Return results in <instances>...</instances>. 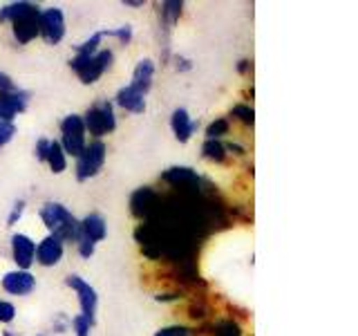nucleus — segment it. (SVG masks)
<instances>
[{"instance_id":"nucleus-1","label":"nucleus","mask_w":358,"mask_h":336,"mask_svg":"<svg viewBox=\"0 0 358 336\" xmlns=\"http://www.w3.org/2000/svg\"><path fill=\"white\" fill-rule=\"evenodd\" d=\"M0 22H9L11 34L20 45H27L41 36V9L27 0L5 5L0 9Z\"/></svg>"},{"instance_id":"nucleus-2","label":"nucleus","mask_w":358,"mask_h":336,"mask_svg":"<svg viewBox=\"0 0 358 336\" xmlns=\"http://www.w3.org/2000/svg\"><path fill=\"white\" fill-rule=\"evenodd\" d=\"M38 216L48 231L63 242H76L78 240V220L72 216V211L63 206L61 202H45L41 206Z\"/></svg>"},{"instance_id":"nucleus-3","label":"nucleus","mask_w":358,"mask_h":336,"mask_svg":"<svg viewBox=\"0 0 358 336\" xmlns=\"http://www.w3.org/2000/svg\"><path fill=\"white\" fill-rule=\"evenodd\" d=\"M112 61H115V52L99 50L94 56H90V59H83V56H72L70 67L76 72V76L81 78L83 85H92L110 70Z\"/></svg>"},{"instance_id":"nucleus-4","label":"nucleus","mask_w":358,"mask_h":336,"mask_svg":"<svg viewBox=\"0 0 358 336\" xmlns=\"http://www.w3.org/2000/svg\"><path fill=\"white\" fill-rule=\"evenodd\" d=\"M83 126H85V132H90L96 139L106 137V134H110V132H115V128H117L115 106H112L108 99L96 101L94 106L87 108L85 117H83Z\"/></svg>"},{"instance_id":"nucleus-5","label":"nucleus","mask_w":358,"mask_h":336,"mask_svg":"<svg viewBox=\"0 0 358 336\" xmlns=\"http://www.w3.org/2000/svg\"><path fill=\"white\" fill-rule=\"evenodd\" d=\"M106 157H108V146L101 141V139H94L90 141L83 153L76 157V179L78 182H87V179H92L101 173V168L106 166Z\"/></svg>"},{"instance_id":"nucleus-6","label":"nucleus","mask_w":358,"mask_h":336,"mask_svg":"<svg viewBox=\"0 0 358 336\" xmlns=\"http://www.w3.org/2000/svg\"><path fill=\"white\" fill-rule=\"evenodd\" d=\"M61 148L65 155L78 157L87 146V132L83 126V117L78 115H67L61 121Z\"/></svg>"},{"instance_id":"nucleus-7","label":"nucleus","mask_w":358,"mask_h":336,"mask_svg":"<svg viewBox=\"0 0 358 336\" xmlns=\"http://www.w3.org/2000/svg\"><path fill=\"white\" fill-rule=\"evenodd\" d=\"M65 285L70 287L72 291H76L78 296V305H81V316L87 318L90 323L96 321V309H99V294L96 289L87 283V280H83L81 276H67L65 278Z\"/></svg>"},{"instance_id":"nucleus-8","label":"nucleus","mask_w":358,"mask_h":336,"mask_svg":"<svg viewBox=\"0 0 358 336\" xmlns=\"http://www.w3.org/2000/svg\"><path fill=\"white\" fill-rule=\"evenodd\" d=\"M41 36L50 45H59L65 38V14L61 7H48L41 11Z\"/></svg>"},{"instance_id":"nucleus-9","label":"nucleus","mask_w":358,"mask_h":336,"mask_svg":"<svg viewBox=\"0 0 358 336\" xmlns=\"http://www.w3.org/2000/svg\"><path fill=\"white\" fill-rule=\"evenodd\" d=\"M11 260L22 272H29V267L36 262V242L27 233L11 235Z\"/></svg>"},{"instance_id":"nucleus-10","label":"nucleus","mask_w":358,"mask_h":336,"mask_svg":"<svg viewBox=\"0 0 358 336\" xmlns=\"http://www.w3.org/2000/svg\"><path fill=\"white\" fill-rule=\"evenodd\" d=\"M27 104H29L27 90L14 88V90H9V92H0V119L14 121L20 112L27 110Z\"/></svg>"},{"instance_id":"nucleus-11","label":"nucleus","mask_w":358,"mask_h":336,"mask_svg":"<svg viewBox=\"0 0 358 336\" xmlns=\"http://www.w3.org/2000/svg\"><path fill=\"white\" fill-rule=\"evenodd\" d=\"M164 182H168L175 188H182V190H190V193L199 195V184H201V177L188 166H173L162 175Z\"/></svg>"},{"instance_id":"nucleus-12","label":"nucleus","mask_w":358,"mask_h":336,"mask_svg":"<svg viewBox=\"0 0 358 336\" xmlns=\"http://www.w3.org/2000/svg\"><path fill=\"white\" fill-rule=\"evenodd\" d=\"M65 253V242L56 235H45V238L36 244V262L41 267H56L63 260Z\"/></svg>"},{"instance_id":"nucleus-13","label":"nucleus","mask_w":358,"mask_h":336,"mask_svg":"<svg viewBox=\"0 0 358 336\" xmlns=\"http://www.w3.org/2000/svg\"><path fill=\"white\" fill-rule=\"evenodd\" d=\"M0 285L11 296H29L34 289H36V278L29 272H22V269H14V272H7L0 280Z\"/></svg>"},{"instance_id":"nucleus-14","label":"nucleus","mask_w":358,"mask_h":336,"mask_svg":"<svg viewBox=\"0 0 358 336\" xmlns=\"http://www.w3.org/2000/svg\"><path fill=\"white\" fill-rule=\"evenodd\" d=\"M78 238L92 244H99L108 238V224L99 213H87L83 220H78Z\"/></svg>"},{"instance_id":"nucleus-15","label":"nucleus","mask_w":358,"mask_h":336,"mask_svg":"<svg viewBox=\"0 0 358 336\" xmlns=\"http://www.w3.org/2000/svg\"><path fill=\"white\" fill-rule=\"evenodd\" d=\"M171 128H173L175 139L179 144H186L195 134L197 123L193 121V117H190V112L186 108H175L173 110V117H171Z\"/></svg>"},{"instance_id":"nucleus-16","label":"nucleus","mask_w":358,"mask_h":336,"mask_svg":"<svg viewBox=\"0 0 358 336\" xmlns=\"http://www.w3.org/2000/svg\"><path fill=\"white\" fill-rule=\"evenodd\" d=\"M152 78H155V63L150 59H141L137 65H134L132 72V81L128 83L132 90H137L139 94H148L152 88Z\"/></svg>"},{"instance_id":"nucleus-17","label":"nucleus","mask_w":358,"mask_h":336,"mask_svg":"<svg viewBox=\"0 0 358 336\" xmlns=\"http://www.w3.org/2000/svg\"><path fill=\"white\" fill-rule=\"evenodd\" d=\"M157 200H159V195H157L150 186H143L139 190H134L132 197H130L132 213L137 218H148L150 213L155 211V206H157Z\"/></svg>"},{"instance_id":"nucleus-18","label":"nucleus","mask_w":358,"mask_h":336,"mask_svg":"<svg viewBox=\"0 0 358 336\" xmlns=\"http://www.w3.org/2000/svg\"><path fill=\"white\" fill-rule=\"evenodd\" d=\"M115 101L119 108H123L126 112H132V115H141V112H145V97L139 94L137 90H132L130 85H123L117 92Z\"/></svg>"},{"instance_id":"nucleus-19","label":"nucleus","mask_w":358,"mask_h":336,"mask_svg":"<svg viewBox=\"0 0 358 336\" xmlns=\"http://www.w3.org/2000/svg\"><path fill=\"white\" fill-rule=\"evenodd\" d=\"M45 164H48L52 168V173L54 175H61L65 168H67V155L63 153L61 148V144L56 141V139H50L48 144V150H45Z\"/></svg>"},{"instance_id":"nucleus-20","label":"nucleus","mask_w":358,"mask_h":336,"mask_svg":"<svg viewBox=\"0 0 358 336\" xmlns=\"http://www.w3.org/2000/svg\"><path fill=\"white\" fill-rule=\"evenodd\" d=\"M182 9H184L182 0H166V3L159 5V16H162V22L166 25V29L177 25L179 16H182Z\"/></svg>"},{"instance_id":"nucleus-21","label":"nucleus","mask_w":358,"mask_h":336,"mask_svg":"<svg viewBox=\"0 0 358 336\" xmlns=\"http://www.w3.org/2000/svg\"><path fill=\"white\" fill-rule=\"evenodd\" d=\"M201 155L206 157L208 162H215V164H224L227 162V144L217 141V139H206L201 144Z\"/></svg>"},{"instance_id":"nucleus-22","label":"nucleus","mask_w":358,"mask_h":336,"mask_svg":"<svg viewBox=\"0 0 358 336\" xmlns=\"http://www.w3.org/2000/svg\"><path fill=\"white\" fill-rule=\"evenodd\" d=\"M103 38H106L103 31H94L87 41H83L81 45H76V54L74 56H83V59H90V56H94L101 50V43H103Z\"/></svg>"},{"instance_id":"nucleus-23","label":"nucleus","mask_w":358,"mask_h":336,"mask_svg":"<svg viewBox=\"0 0 358 336\" xmlns=\"http://www.w3.org/2000/svg\"><path fill=\"white\" fill-rule=\"evenodd\" d=\"M229 132H231V121L227 117H220V119H215L213 123H208L206 139H217V141H222L224 134H229Z\"/></svg>"},{"instance_id":"nucleus-24","label":"nucleus","mask_w":358,"mask_h":336,"mask_svg":"<svg viewBox=\"0 0 358 336\" xmlns=\"http://www.w3.org/2000/svg\"><path fill=\"white\" fill-rule=\"evenodd\" d=\"M213 336H242V328H240L238 321L224 318V321L215 323V328H213Z\"/></svg>"},{"instance_id":"nucleus-25","label":"nucleus","mask_w":358,"mask_h":336,"mask_svg":"<svg viewBox=\"0 0 358 336\" xmlns=\"http://www.w3.org/2000/svg\"><path fill=\"white\" fill-rule=\"evenodd\" d=\"M231 115H233L235 119H238V121H242L244 126H253V123H255V110H253L251 106H246V104L233 106Z\"/></svg>"},{"instance_id":"nucleus-26","label":"nucleus","mask_w":358,"mask_h":336,"mask_svg":"<svg viewBox=\"0 0 358 336\" xmlns=\"http://www.w3.org/2000/svg\"><path fill=\"white\" fill-rule=\"evenodd\" d=\"M70 328H72L74 336H90V334H92L94 323H90L87 318H83L81 314H78V316H74V318L70 321Z\"/></svg>"},{"instance_id":"nucleus-27","label":"nucleus","mask_w":358,"mask_h":336,"mask_svg":"<svg viewBox=\"0 0 358 336\" xmlns=\"http://www.w3.org/2000/svg\"><path fill=\"white\" fill-rule=\"evenodd\" d=\"M103 34H106V36H110V38H117L123 45H128L132 41L134 31H132V25H121V27H115V29H103Z\"/></svg>"},{"instance_id":"nucleus-28","label":"nucleus","mask_w":358,"mask_h":336,"mask_svg":"<svg viewBox=\"0 0 358 336\" xmlns=\"http://www.w3.org/2000/svg\"><path fill=\"white\" fill-rule=\"evenodd\" d=\"M14 134H16V123L0 119V150H3L11 139H14Z\"/></svg>"},{"instance_id":"nucleus-29","label":"nucleus","mask_w":358,"mask_h":336,"mask_svg":"<svg viewBox=\"0 0 358 336\" xmlns=\"http://www.w3.org/2000/svg\"><path fill=\"white\" fill-rule=\"evenodd\" d=\"M195 332L186 328V325H168V328H162L155 336H193Z\"/></svg>"},{"instance_id":"nucleus-30","label":"nucleus","mask_w":358,"mask_h":336,"mask_svg":"<svg viewBox=\"0 0 358 336\" xmlns=\"http://www.w3.org/2000/svg\"><path fill=\"white\" fill-rule=\"evenodd\" d=\"M22 213H25V200H16L14 206H11V211H9V216H7V227H14V224H18L20 218H22Z\"/></svg>"},{"instance_id":"nucleus-31","label":"nucleus","mask_w":358,"mask_h":336,"mask_svg":"<svg viewBox=\"0 0 358 336\" xmlns=\"http://www.w3.org/2000/svg\"><path fill=\"white\" fill-rule=\"evenodd\" d=\"M16 318V307L9 300H0V323H11Z\"/></svg>"},{"instance_id":"nucleus-32","label":"nucleus","mask_w":358,"mask_h":336,"mask_svg":"<svg viewBox=\"0 0 358 336\" xmlns=\"http://www.w3.org/2000/svg\"><path fill=\"white\" fill-rule=\"evenodd\" d=\"M76 249H78V255L85 258V260H90V258H92L94 251H96V244L87 242V240H83V238H78V240H76Z\"/></svg>"},{"instance_id":"nucleus-33","label":"nucleus","mask_w":358,"mask_h":336,"mask_svg":"<svg viewBox=\"0 0 358 336\" xmlns=\"http://www.w3.org/2000/svg\"><path fill=\"white\" fill-rule=\"evenodd\" d=\"M52 328L59 332V334H63L67 328H70V318H67L65 314H56V318L52 321Z\"/></svg>"},{"instance_id":"nucleus-34","label":"nucleus","mask_w":358,"mask_h":336,"mask_svg":"<svg viewBox=\"0 0 358 336\" xmlns=\"http://www.w3.org/2000/svg\"><path fill=\"white\" fill-rule=\"evenodd\" d=\"M48 144H50V139H45V137L36 141V148H34V155H36V160H38V162L45 160V150H48Z\"/></svg>"},{"instance_id":"nucleus-35","label":"nucleus","mask_w":358,"mask_h":336,"mask_svg":"<svg viewBox=\"0 0 358 336\" xmlns=\"http://www.w3.org/2000/svg\"><path fill=\"white\" fill-rule=\"evenodd\" d=\"M14 81H11V76L5 74V72H0V92H9V90H14Z\"/></svg>"},{"instance_id":"nucleus-36","label":"nucleus","mask_w":358,"mask_h":336,"mask_svg":"<svg viewBox=\"0 0 358 336\" xmlns=\"http://www.w3.org/2000/svg\"><path fill=\"white\" fill-rule=\"evenodd\" d=\"M175 61H177V70H190V61L184 59V56H175Z\"/></svg>"},{"instance_id":"nucleus-37","label":"nucleus","mask_w":358,"mask_h":336,"mask_svg":"<svg viewBox=\"0 0 358 336\" xmlns=\"http://www.w3.org/2000/svg\"><path fill=\"white\" fill-rule=\"evenodd\" d=\"M123 7H143V0H123Z\"/></svg>"},{"instance_id":"nucleus-38","label":"nucleus","mask_w":358,"mask_h":336,"mask_svg":"<svg viewBox=\"0 0 358 336\" xmlns=\"http://www.w3.org/2000/svg\"><path fill=\"white\" fill-rule=\"evenodd\" d=\"M249 65H251L249 61H240V65H238V70H240V72H246V70H249Z\"/></svg>"},{"instance_id":"nucleus-39","label":"nucleus","mask_w":358,"mask_h":336,"mask_svg":"<svg viewBox=\"0 0 358 336\" xmlns=\"http://www.w3.org/2000/svg\"><path fill=\"white\" fill-rule=\"evenodd\" d=\"M5 336H14V334H9V332H7V334H5Z\"/></svg>"}]
</instances>
